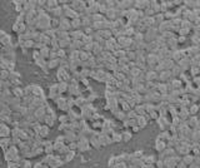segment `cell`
I'll return each mask as SVG.
<instances>
[{
    "label": "cell",
    "mask_w": 200,
    "mask_h": 168,
    "mask_svg": "<svg viewBox=\"0 0 200 168\" xmlns=\"http://www.w3.org/2000/svg\"><path fill=\"white\" fill-rule=\"evenodd\" d=\"M10 146H11V138H0V148L5 151Z\"/></svg>",
    "instance_id": "cell-10"
},
{
    "label": "cell",
    "mask_w": 200,
    "mask_h": 168,
    "mask_svg": "<svg viewBox=\"0 0 200 168\" xmlns=\"http://www.w3.org/2000/svg\"><path fill=\"white\" fill-rule=\"evenodd\" d=\"M35 47V42L34 40H25L23 44H21V49H34Z\"/></svg>",
    "instance_id": "cell-18"
},
{
    "label": "cell",
    "mask_w": 200,
    "mask_h": 168,
    "mask_svg": "<svg viewBox=\"0 0 200 168\" xmlns=\"http://www.w3.org/2000/svg\"><path fill=\"white\" fill-rule=\"evenodd\" d=\"M68 89H69V84L66 83V82H59L58 83V92H59V94L66 92Z\"/></svg>",
    "instance_id": "cell-13"
},
{
    "label": "cell",
    "mask_w": 200,
    "mask_h": 168,
    "mask_svg": "<svg viewBox=\"0 0 200 168\" xmlns=\"http://www.w3.org/2000/svg\"><path fill=\"white\" fill-rule=\"evenodd\" d=\"M60 60L59 59H49L48 60V69H54L59 65Z\"/></svg>",
    "instance_id": "cell-15"
},
{
    "label": "cell",
    "mask_w": 200,
    "mask_h": 168,
    "mask_svg": "<svg viewBox=\"0 0 200 168\" xmlns=\"http://www.w3.org/2000/svg\"><path fill=\"white\" fill-rule=\"evenodd\" d=\"M113 142L114 140H116V142H119V140H122L123 139V137H122V134H119V133H113Z\"/></svg>",
    "instance_id": "cell-27"
},
{
    "label": "cell",
    "mask_w": 200,
    "mask_h": 168,
    "mask_svg": "<svg viewBox=\"0 0 200 168\" xmlns=\"http://www.w3.org/2000/svg\"><path fill=\"white\" fill-rule=\"evenodd\" d=\"M64 138H65V140L68 142V143H71V142H76L78 136H76V133L74 131H65Z\"/></svg>",
    "instance_id": "cell-3"
},
{
    "label": "cell",
    "mask_w": 200,
    "mask_h": 168,
    "mask_svg": "<svg viewBox=\"0 0 200 168\" xmlns=\"http://www.w3.org/2000/svg\"><path fill=\"white\" fill-rule=\"evenodd\" d=\"M9 78H10V72L9 70H2L0 72V80L5 82V80H9Z\"/></svg>",
    "instance_id": "cell-20"
},
{
    "label": "cell",
    "mask_w": 200,
    "mask_h": 168,
    "mask_svg": "<svg viewBox=\"0 0 200 168\" xmlns=\"http://www.w3.org/2000/svg\"><path fill=\"white\" fill-rule=\"evenodd\" d=\"M44 167V164L42 163V162H38V163H35L34 166H33V168H43Z\"/></svg>",
    "instance_id": "cell-31"
},
{
    "label": "cell",
    "mask_w": 200,
    "mask_h": 168,
    "mask_svg": "<svg viewBox=\"0 0 200 168\" xmlns=\"http://www.w3.org/2000/svg\"><path fill=\"white\" fill-rule=\"evenodd\" d=\"M20 168H33V164L29 159L23 158V161L20 162Z\"/></svg>",
    "instance_id": "cell-21"
},
{
    "label": "cell",
    "mask_w": 200,
    "mask_h": 168,
    "mask_svg": "<svg viewBox=\"0 0 200 168\" xmlns=\"http://www.w3.org/2000/svg\"><path fill=\"white\" fill-rule=\"evenodd\" d=\"M14 69H15V62H9V63H8V69H6V70H9V72L11 73V72H14Z\"/></svg>",
    "instance_id": "cell-25"
},
{
    "label": "cell",
    "mask_w": 200,
    "mask_h": 168,
    "mask_svg": "<svg viewBox=\"0 0 200 168\" xmlns=\"http://www.w3.org/2000/svg\"><path fill=\"white\" fill-rule=\"evenodd\" d=\"M43 168H50V167H49V166H44Z\"/></svg>",
    "instance_id": "cell-33"
},
{
    "label": "cell",
    "mask_w": 200,
    "mask_h": 168,
    "mask_svg": "<svg viewBox=\"0 0 200 168\" xmlns=\"http://www.w3.org/2000/svg\"><path fill=\"white\" fill-rule=\"evenodd\" d=\"M35 62H36V64H38L40 68H43V69L48 70V60H45L44 58H39V59L35 60Z\"/></svg>",
    "instance_id": "cell-17"
},
{
    "label": "cell",
    "mask_w": 200,
    "mask_h": 168,
    "mask_svg": "<svg viewBox=\"0 0 200 168\" xmlns=\"http://www.w3.org/2000/svg\"><path fill=\"white\" fill-rule=\"evenodd\" d=\"M8 168H20V164L15 163V162H9L8 163Z\"/></svg>",
    "instance_id": "cell-28"
},
{
    "label": "cell",
    "mask_w": 200,
    "mask_h": 168,
    "mask_svg": "<svg viewBox=\"0 0 200 168\" xmlns=\"http://www.w3.org/2000/svg\"><path fill=\"white\" fill-rule=\"evenodd\" d=\"M71 44V39L69 38V39H64V40H59V48L60 49H66L69 48Z\"/></svg>",
    "instance_id": "cell-16"
},
{
    "label": "cell",
    "mask_w": 200,
    "mask_h": 168,
    "mask_svg": "<svg viewBox=\"0 0 200 168\" xmlns=\"http://www.w3.org/2000/svg\"><path fill=\"white\" fill-rule=\"evenodd\" d=\"M74 157H75V152H74V151H69V152L64 156V161H63V162H64V163H69L70 161L74 159Z\"/></svg>",
    "instance_id": "cell-14"
},
{
    "label": "cell",
    "mask_w": 200,
    "mask_h": 168,
    "mask_svg": "<svg viewBox=\"0 0 200 168\" xmlns=\"http://www.w3.org/2000/svg\"><path fill=\"white\" fill-rule=\"evenodd\" d=\"M122 137H123L124 140H129V139L131 138V133H130V132H124V133L122 134Z\"/></svg>",
    "instance_id": "cell-29"
},
{
    "label": "cell",
    "mask_w": 200,
    "mask_h": 168,
    "mask_svg": "<svg viewBox=\"0 0 200 168\" xmlns=\"http://www.w3.org/2000/svg\"><path fill=\"white\" fill-rule=\"evenodd\" d=\"M0 44H2L3 47H11L13 43H11V36L9 34H5L2 39H0Z\"/></svg>",
    "instance_id": "cell-9"
},
{
    "label": "cell",
    "mask_w": 200,
    "mask_h": 168,
    "mask_svg": "<svg viewBox=\"0 0 200 168\" xmlns=\"http://www.w3.org/2000/svg\"><path fill=\"white\" fill-rule=\"evenodd\" d=\"M116 118H118V119H122V121H124V119L126 118V115H125L123 112H119V113H118V115H116Z\"/></svg>",
    "instance_id": "cell-30"
},
{
    "label": "cell",
    "mask_w": 200,
    "mask_h": 168,
    "mask_svg": "<svg viewBox=\"0 0 200 168\" xmlns=\"http://www.w3.org/2000/svg\"><path fill=\"white\" fill-rule=\"evenodd\" d=\"M31 95L35 97V98H42L44 95L43 88L36 85V84H31Z\"/></svg>",
    "instance_id": "cell-2"
},
{
    "label": "cell",
    "mask_w": 200,
    "mask_h": 168,
    "mask_svg": "<svg viewBox=\"0 0 200 168\" xmlns=\"http://www.w3.org/2000/svg\"><path fill=\"white\" fill-rule=\"evenodd\" d=\"M11 93H13V97L15 98H19V99L24 98V89L21 87H14L11 89Z\"/></svg>",
    "instance_id": "cell-5"
},
{
    "label": "cell",
    "mask_w": 200,
    "mask_h": 168,
    "mask_svg": "<svg viewBox=\"0 0 200 168\" xmlns=\"http://www.w3.org/2000/svg\"><path fill=\"white\" fill-rule=\"evenodd\" d=\"M195 112H198V107H196L195 104H193V106H191V109H190V113H191V114H194Z\"/></svg>",
    "instance_id": "cell-32"
},
{
    "label": "cell",
    "mask_w": 200,
    "mask_h": 168,
    "mask_svg": "<svg viewBox=\"0 0 200 168\" xmlns=\"http://www.w3.org/2000/svg\"><path fill=\"white\" fill-rule=\"evenodd\" d=\"M68 147H69V151L75 152V149H78V142H71V143L68 144Z\"/></svg>",
    "instance_id": "cell-26"
},
{
    "label": "cell",
    "mask_w": 200,
    "mask_h": 168,
    "mask_svg": "<svg viewBox=\"0 0 200 168\" xmlns=\"http://www.w3.org/2000/svg\"><path fill=\"white\" fill-rule=\"evenodd\" d=\"M68 152H69V147H68V144H64V146L58 151V153H59V154H63V156H65V154L68 153Z\"/></svg>",
    "instance_id": "cell-24"
},
{
    "label": "cell",
    "mask_w": 200,
    "mask_h": 168,
    "mask_svg": "<svg viewBox=\"0 0 200 168\" xmlns=\"http://www.w3.org/2000/svg\"><path fill=\"white\" fill-rule=\"evenodd\" d=\"M58 78H59L60 82H66V80L70 78L69 74H68V70H65L63 68H59V70H58Z\"/></svg>",
    "instance_id": "cell-6"
},
{
    "label": "cell",
    "mask_w": 200,
    "mask_h": 168,
    "mask_svg": "<svg viewBox=\"0 0 200 168\" xmlns=\"http://www.w3.org/2000/svg\"><path fill=\"white\" fill-rule=\"evenodd\" d=\"M49 132H50V128H49L48 125L43 124V125H42V128H40V132H39L38 134H39L40 137H42V138L44 139V138H46V137L49 136Z\"/></svg>",
    "instance_id": "cell-12"
},
{
    "label": "cell",
    "mask_w": 200,
    "mask_h": 168,
    "mask_svg": "<svg viewBox=\"0 0 200 168\" xmlns=\"http://www.w3.org/2000/svg\"><path fill=\"white\" fill-rule=\"evenodd\" d=\"M89 143H91V146L94 147V148H100V142H99V137L94 136V137H91L90 138V142Z\"/></svg>",
    "instance_id": "cell-19"
},
{
    "label": "cell",
    "mask_w": 200,
    "mask_h": 168,
    "mask_svg": "<svg viewBox=\"0 0 200 168\" xmlns=\"http://www.w3.org/2000/svg\"><path fill=\"white\" fill-rule=\"evenodd\" d=\"M39 51H40V55H42V58H44L45 60H48V59H49V55H50L51 49H50V47H43Z\"/></svg>",
    "instance_id": "cell-11"
},
{
    "label": "cell",
    "mask_w": 200,
    "mask_h": 168,
    "mask_svg": "<svg viewBox=\"0 0 200 168\" xmlns=\"http://www.w3.org/2000/svg\"><path fill=\"white\" fill-rule=\"evenodd\" d=\"M11 119H13V122H20L23 119V117H21V114L19 112H13L11 113Z\"/></svg>",
    "instance_id": "cell-22"
},
{
    "label": "cell",
    "mask_w": 200,
    "mask_h": 168,
    "mask_svg": "<svg viewBox=\"0 0 200 168\" xmlns=\"http://www.w3.org/2000/svg\"><path fill=\"white\" fill-rule=\"evenodd\" d=\"M63 164H64L63 159H60V157H58V156H54L53 161L49 163V167H50V168H59V167H61Z\"/></svg>",
    "instance_id": "cell-7"
},
{
    "label": "cell",
    "mask_w": 200,
    "mask_h": 168,
    "mask_svg": "<svg viewBox=\"0 0 200 168\" xmlns=\"http://www.w3.org/2000/svg\"><path fill=\"white\" fill-rule=\"evenodd\" d=\"M11 129L8 127V124H0V138H10Z\"/></svg>",
    "instance_id": "cell-1"
},
{
    "label": "cell",
    "mask_w": 200,
    "mask_h": 168,
    "mask_svg": "<svg viewBox=\"0 0 200 168\" xmlns=\"http://www.w3.org/2000/svg\"><path fill=\"white\" fill-rule=\"evenodd\" d=\"M68 57H66V51L65 49H59L58 50V59L61 60V59H66Z\"/></svg>",
    "instance_id": "cell-23"
},
{
    "label": "cell",
    "mask_w": 200,
    "mask_h": 168,
    "mask_svg": "<svg viewBox=\"0 0 200 168\" xmlns=\"http://www.w3.org/2000/svg\"><path fill=\"white\" fill-rule=\"evenodd\" d=\"M69 34H70V39L71 40H82L83 36H84V32L83 30H73Z\"/></svg>",
    "instance_id": "cell-4"
},
{
    "label": "cell",
    "mask_w": 200,
    "mask_h": 168,
    "mask_svg": "<svg viewBox=\"0 0 200 168\" xmlns=\"http://www.w3.org/2000/svg\"><path fill=\"white\" fill-rule=\"evenodd\" d=\"M80 28H83L82 25V18H75L71 20V29L73 30H80Z\"/></svg>",
    "instance_id": "cell-8"
}]
</instances>
